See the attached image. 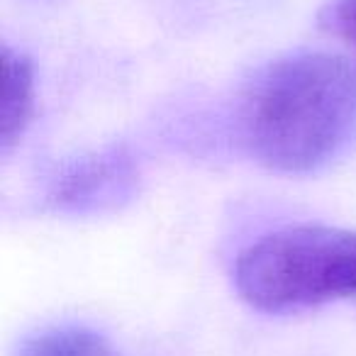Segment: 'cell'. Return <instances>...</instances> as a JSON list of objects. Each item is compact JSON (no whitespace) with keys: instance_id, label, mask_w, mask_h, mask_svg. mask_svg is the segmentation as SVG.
Here are the masks:
<instances>
[{"instance_id":"1","label":"cell","mask_w":356,"mask_h":356,"mask_svg":"<svg viewBox=\"0 0 356 356\" xmlns=\"http://www.w3.org/2000/svg\"><path fill=\"white\" fill-rule=\"evenodd\" d=\"M249 154L278 173H312L356 142V64L296 51L264 66L239 105Z\"/></svg>"},{"instance_id":"2","label":"cell","mask_w":356,"mask_h":356,"mask_svg":"<svg viewBox=\"0 0 356 356\" xmlns=\"http://www.w3.org/2000/svg\"><path fill=\"white\" fill-rule=\"evenodd\" d=\"M234 286L264 312L356 298V229L296 225L264 234L239 252Z\"/></svg>"},{"instance_id":"3","label":"cell","mask_w":356,"mask_h":356,"mask_svg":"<svg viewBox=\"0 0 356 356\" xmlns=\"http://www.w3.org/2000/svg\"><path fill=\"white\" fill-rule=\"evenodd\" d=\"M35 113V66L25 54L3 47V105H0V147L10 152Z\"/></svg>"},{"instance_id":"4","label":"cell","mask_w":356,"mask_h":356,"mask_svg":"<svg viewBox=\"0 0 356 356\" xmlns=\"http://www.w3.org/2000/svg\"><path fill=\"white\" fill-rule=\"evenodd\" d=\"M17 356H118L113 346L86 327H54L22 341Z\"/></svg>"},{"instance_id":"5","label":"cell","mask_w":356,"mask_h":356,"mask_svg":"<svg viewBox=\"0 0 356 356\" xmlns=\"http://www.w3.org/2000/svg\"><path fill=\"white\" fill-rule=\"evenodd\" d=\"M124 166L115 156H98L69 171L56 186V200L69 205H81L86 200H95V195H105L110 186L118 184Z\"/></svg>"},{"instance_id":"6","label":"cell","mask_w":356,"mask_h":356,"mask_svg":"<svg viewBox=\"0 0 356 356\" xmlns=\"http://www.w3.org/2000/svg\"><path fill=\"white\" fill-rule=\"evenodd\" d=\"M320 27L344 42L356 56V0H330L320 13Z\"/></svg>"}]
</instances>
